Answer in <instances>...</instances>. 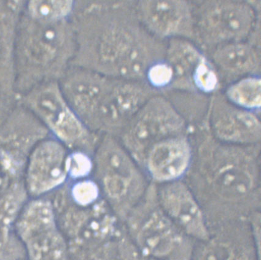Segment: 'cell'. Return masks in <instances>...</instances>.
<instances>
[{"instance_id": "6da1fadb", "label": "cell", "mask_w": 261, "mask_h": 260, "mask_svg": "<svg viewBox=\"0 0 261 260\" xmlns=\"http://www.w3.org/2000/svg\"><path fill=\"white\" fill-rule=\"evenodd\" d=\"M135 2H75L70 20L76 40L71 65L104 75L145 81L153 64L163 61L166 43L138 19Z\"/></svg>"}, {"instance_id": "7a4b0ae2", "label": "cell", "mask_w": 261, "mask_h": 260, "mask_svg": "<svg viewBox=\"0 0 261 260\" xmlns=\"http://www.w3.org/2000/svg\"><path fill=\"white\" fill-rule=\"evenodd\" d=\"M259 150L225 144L212 137L201 142L188 184L202 206L210 229L248 220L260 209Z\"/></svg>"}, {"instance_id": "3957f363", "label": "cell", "mask_w": 261, "mask_h": 260, "mask_svg": "<svg viewBox=\"0 0 261 260\" xmlns=\"http://www.w3.org/2000/svg\"><path fill=\"white\" fill-rule=\"evenodd\" d=\"M76 51V35L70 19H36L23 10L15 52V94L22 96L41 83L59 82Z\"/></svg>"}, {"instance_id": "277c9868", "label": "cell", "mask_w": 261, "mask_h": 260, "mask_svg": "<svg viewBox=\"0 0 261 260\" xmlns=\"http://www.w3.org/2000/svg\"><path fill=\"white\" fill-rule=\"evenodd\" d=\"M127 218L134 245L143 255L158 260H191L196 242L165 214L154 185H149Z\"/></svg>"}, {"instance_id": "5b68a950", "label": "cell", "mask_w": 261, "mask_h": 260, "mask_svg": "<svg viewBox=\"0 0 261 260\" xmlns=\"http://www.w3.org/2000/svg\"><path fill=\"white\" fill-rule=\"evenodd\" d=\"M102 136L94 152L95 181L120 215L127 218L149 185L142 168L120 140Z\"/></svg>"}, {"instance_id": "8992f818", "label": "cell", "mask_w": 261, "mask_h": 260, "mask_svg": "<svg viewBox=\"0 0 261 260\" xmlns=\"http://www.w3.org/2000/svg\"><path fill=\"white\" fill-rule=\"evenodd\" d=\"M24 105L63 145L92 154L100 139L90 130L66 100L59 82L36 86L22 95Z\"/></svg>"}, {"instance_id": "52a82bcc", "label": "cell", "mask_w": 261, "mask_h": 260, "mask_svg": "<svg viewBox=\"0 0 261 260\" xmlns=\"http://www.w3.org/2000/svg\"><path fill=\"white\" fill-rule=\"evenodd\" d=\"M187 122L166 97L154 95L141 107L119 135L126 150L143 169L147 154L171 137L185 135Z\"/></svg>"}, {"instance_id": "ba28073f", "label": "cell", "mask_w": 261, "mask_h": 260, "mask_svg": "<svg viewBox=\"0 0 261 260\" xmlns=\"http://www.w3.org/2000/svg\"><path fill=\"white\" fill-rule=\"evenodd\" d=\"M256 19V11L248 2H205L195 16L196 35L215 47L245 41L254 31Z\"/></svg>"}, {"instance_id": "9c48e42d", "label": "cell", "mask_w": 261, "mask_h": 260, "mask_svg": "<svg viewBox=\"0 0 261 260\" xmlns=\"http://www.w3.org/2000/svg\"><path fill=\"white\" fill-rule=\"evenodd\" d=\"M260 212L249 220L228 223L211 230L195 245L191 260H260Z\"/></svg>"}, {"instance_id": "30bf717a", "label": "cell", "mask_w": 261, "mask_h": 260, "mask_svg": "<svg viewBox=\"0 0 261 260\" xmlns=\"http://www.w3.org/2000/svg\"><path fill=\"white\" fill-rule=\"evenodd\" d=\"M142 91L133 80L108 76L99 94L90 130L119 137L142 106Z\"/></svg>"}, {"instance_id": "8fae6325", "label": "cell", "mask_w": 261, "mask_h": 260, "mask_svg": "<svg viewBox=\"0 0 261 260\" xmlns=\"http://www.w3.org/2000/svg\"><path fill=\"white\" fill-rule=\"evenodd\" d=\"M135 9L142 25L159 40L196 38L195 15L188 2L139 1Z\"/></svg>"}, {"instance_id": "7c38bea8", "label": "cell", "mask_w": 261, "mask_h": 260, "mask_svg": "<svg viewBox=\"0 0 261 260\" xmlns=\"http://www.w3.org/2000/svg\"><path fill=\"white\" fill-rule=\"evenodd\" d=\"M157 196L161 208L170 219L194 241L211 236V229L196 196L187 182L178 181L162 185Z\"/></svg>"}, {"instance_id": "4fadbf2b", "label": "cell", "mask_w": 261, "mask_h": 260, "mask_svg": "<svg viewBox=\"0 0 261 260\" xmlns=\"http://www.w3.org/2000/svg\"><path fill=\"white\" fill-rule=\"evenodd\" d=\"M210 124L215 139L225 144L254 146L261 138V125L256 113L239 108L224 96L212 101Z\"/></svg>"}, {"instance_id": "5bb4252c", "label": "cell", "mask_w": 261, "mask_h": 260, "mask_svg": "<svg viewBox=\"0 0 261 260\" xmlns=\"http://www.w3.org/2000/svg\"><path fill=\"white\" fill-rule=\"evenodd\" d=\"M194 158L188 137L185 134L173 137L152 148L144 161L143 170L155 183L182 181L190 172Z\"/></svg>"}, {"instance_id": "9a60e30c", "label": "cell", "mask_w": 261, "mask_h": 260, "mask_svg": "<svg viewBox=\"0 0 261 260\" xmlns=\"http://www.w3.org/2000/svg\"><path fill=\"white\" fill-rule=\"evenodd\" d=\"M68 155L59 140L44 139L36 146L30 160L28 185L34 195H41L64 183L67 177Z\"/></svg>"}, {"instance_id": "2e32d148", "label": "cell", "mask_w": 261, "mask_h": 260, "mask_svg": "<svg viewBox=\"0 0 261 260\" xmlns=\"http://www.w3.org/2000/svg\"><path fill=\"white\" fill-rule=\"evenodd\" d=\"M26 1H0V89L15 94V52L18 25Z\"/></svg>"}, {"instance_id": "e0dca14e", "label": "cell", "mask_w": 261, "mask_h": 260, "mask_svg": "<svg viewBox=\"0 0 261 260\" xmlns=\"http://www.w3.org/2000/svg\"><path fill=\"white\" fill-rule=\"evenodd\" d=\"M212 61L227 77L259 75L260 56L256 47L245 41L235 42L215 47Z\"/></svg>"}, {"instance_id": "ac0fdd59", "label": "cell", "mask_w": 261, "mask_h": 260, "mask_svg": "<svg viewBox=\"0 0 261 260\" xmlns=\"http://www.w3.org/2000/svg\"><path fill=\"white\" fill-rule=\"evenodd\" d=\"M205 59L201 50L190 40L182 38L168 40L165 60L174 73L171 88L194 91L193 77L198 67Z\"/></svg>"}, {"instance_id": "d6986e66", "label": "cell", "mask_w": 261, "mask_h": 260, "mask_svg": "<svg viewBox=\"0 0 261 260\" xmlns=\"http://www.w3.org/2000/svg\"><path fill=\"white\" fill-rule=\"evenodd\" d=\"M78 214L75 229L80 240H101L115 228V218L103 203H95Z\"/></svg>"}, {"instance_id": "ffe728a7", "label": "cell", "mask_w": 261, "mask_h": 260, "mask_svg": "<svg viewBox=\"0 0 261 260\" xmlns=\"http://www.w3.org/2000/svg\"><path fill=\"white\" fill-rule=\"evenodd\" d=\"M29 260H67V246L58 228L22 241Z\"/></svg>"}, {"instance_id": "44dd1931", "label": "cell", "mask_w": 261, "mask_h": 260, "mask_svg": "<svg viewBox=\"0 0 261 260\" xmlns=\"http://www.w3.org/2000/svg\"><path fill=\"white\" fill-rule=\"evenodd\" d=\"M225 98L233 105L248 111H259L261 82L259 75L248 76L236 80L228 86Z\"/></svg>"}, {"instance_id": "7402d4cb", "label": "cell", "mask_w": 261, "mask_h": 260, "mask_svg": "<svg viewBox=\"0 0 261 260\" xmlns=\"http://www.w3.org/2000/svg\"><path fill=\"white\" fill-rule=\"evenodd\" d=\"M74 1H29L24 11L36 19L59 20L70 19Z\"/></svg>"}, {"instance_id": "603a6c76", "label": "cell", "mask_w": 261, "mask_h": 260, "mask_svg": "<svg viewBox=\"0 0 261 260\" xmlns=\"http://www.w3.org/2000/svg\"><path fill=\"white\" fill-rule=\"evenodd\" d=\"M67 176L75 181L87 179L94 169V159L86 152L74 151L68 155L66 163Z\"/></svg>"}, {"instance_id": "cb8c5ba5", "label": "cell", "mask_w": 261, "mask_h": 260, "mask_svg": "<svg viewBox=\"0 0 261 260\" xmlns=\"http://www.w3.org/2000/svg\"><path fill=\"white\" fill-rule=\"evenodd\" d=\"M174 73L172 67L163 60L153 64L146 74L145 82L158 93L172 85Z\"/></svg>"}, {"instance_id": "d4e9b609", "label": "cell", "mask_w": 261, "mask_h": 260, "mask_svg": "<svg viewBox=\"0 0 261 260\" xmlns=\"http://www.w3.org/2000/svg\"><path fill=\"white\" fill-rule=\"evenodd\" d=\"M100 188L95 180L85 179L76 181L71 188L72 199L81 207L94 205L100 196Z\"/></svg>"}, {"instance_id": "484cf974", "label": "cell", "mask_w": 261, "mask_h": 260, "mask_svg": "<svg viewBox=\"0 0 261 260\" xmlns=\"http://www.w3.org/2000/svg\"><path fill=\"white\" fill-rule=\"evenodd\" d=\"M194 89L204 94L217 91L219 79L217 71L206 59L198 67L193 79Z\"/></svg>"}, {"instance_id": "4316f807", "label": "cell", "mask_w": 261, "mask_h": 260, "mask_svg": "<svg viewBox=\"0 0 261 260\" xmlns=\"http://www.w3.org/2000/svg\"><path fill=\"white\" fill-rule=\"evenodd\" d=\"M25 253L19 240L9 234L8 229H0V260H22Z\"/></svg>"}, {"instance_id": "83f0119b", "label": "cell", "mask_w": 261, "mask_h": 260, "mask_svg": "<svg viewBox=\"0 0 261 260\" xmlns=\"http://www.w3.org/2000/svg\"><path fill=\"white\" fill-rule=\"evenodd\" d=\"M22 201L20 195H8L0 199V229H8Z\"/></svg>"}, {"instance_id": "f1b7e54d", "label": "cell", "mask_w": 261, "mask_h": 260, "mask_svg": "<svg viewBox=\"0 0 261 260\" xmlns=\"http://www.w3.org/2000/svg\"><path fill=\"white\" fill-rule=\"evenodd\" d=\"M123 251L122 260H158L143 255L134 244H126Z\"/></svg>"}, {"instance_id": "f546056e", "label": "cell", "mask_w": 261, "mask_h": 260, "mask_svg": "<svg viewBox=\"0 0 261 260\" xmlns=\"http://www.w3.org/2000/svg\"><path fill=\"white\" fill-rule=\"evenodd\" d=\"M108 260H112V259H108ZM113 260H115V259H113Z\"/></svg>"}]
</instances>
